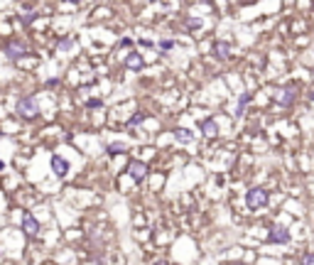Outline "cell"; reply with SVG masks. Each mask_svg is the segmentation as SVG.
Returning a JSON list of instances; mask_svg holds the SVG:
<instances>
[{
  "instance_id": "7a4b0ae2",
  "label": "cell",
  "mask_w": 314,
  "mask_h": 265,
  "mask_svg": "<svg viewBox=\"0 0 314 265\" xmlns=\"http://www.w3.org/2000/svg\"><path fill=\"white\" fill-rule=\"evenodd\" d=\"M268 192L265 189H260V187H255L251 192H246V206L251 209V211H258V209H263V206H268Z\"/></svg>"
},
{
  "instance_id": "44dd1931",
  "label": "cell",
  "mask_w": 314,
  "mask_h": 265,
  "mask_svg": "<svg viewBox=\"0 0 314 265\" xmlns=\"http://www.w3.org/2000/svg\"><path fill=\"white\" fill-rule=\"evenodd\" d=\"M66 2H81V0H66Z\"/></svg>"
},
{
  "instance_id": "8992f818",
  "label": "cell",
  "mask_w": 314,
  "mask_h": 265,
  "mask_svg": "<svg viewBox=\"0 0 314 265\" xmlns=\"http://www.w3.org/2000/svg\"><path fill=\"white\" fill-rule=\"evenodd\" d=\"M49 162H52V172H54L59 179L66 177V172H69V162L64 160L62 155H52V160H49Z\"/></svg>"
},
{
  "instance_id": "277c9868",
  "label": "cell",
  "mask_w": 314,
  "mask_h": 265,
  "mask_svg": "<svg viewBox=\"0 0 314 265\" xmlns=\"http://www.w3.org/2000/svg\"><path fill=\"white\" fill-rule=\"evenodd\" d=\"M22 231H25V236L35 238V236L40 233V221H37L32 214H25V216H22Z\"/></svg>"
},
{
  "instance_id": "7c38bea8",
  "label": "cell",
  "mask_w": 314,
  "mask_h": 265,
  "mask_svg": "<svg viewBox=\"0 0 314 265\" xmlns=\"http://www.w3.org/2000/svg\"><path fill=\"white\" fill-rule=\"evenodd\" d=\"M292 101H295V88H285L282 96H277V103L280 106H290Z\"/></svg>"
},
{
  "instance_id": "30bf717a",
  "label": "cell",
  "mask_w": 314,
  "mask_h": 265,
  "mask_svg": "<svg viewBox=\"0 0 314 265\" xmlns=\"http://www.w3.org/2000/svg\"><path fill=\"white\" fill-rule=\"evenodd\" d=\"M175 137H177V142H182V145H189V142H194V132L191 131H187V128H177L175 131Z\"/></svg>"
},
{
  "instance_id": "d6986e66",
  "label": "cell",
  "mask_w": 314,
  "mask_h": 265,
  "mask_svg": "<svg viewBox=\"0 0 314 265\" xmlns=\"http://www.w3.org/2000/svg\"><path fill=\"white\" fill-rule=\"evenodd\" d=\"M89 108H101V101H98V98H93V101H89Z\"/></svg>"
},
{
  "instance_id": "e0dca14e",
  "label": "cell",
  "mask_w": 314,
  "mask_h": 265,
  "mask_svg": "<svg viewBox=\"0 0 314 265\" xmlns=\"http://www.w3.org/2000/svg\"><path fill=\"white\" fill-rule=\"evenodd\" d=\"M74 47V40H62L59 42V52H66V49H71Z\"/></svg>"
},
{
  "instance_id": "ac0fdd59",
  "label": "cell",
  "mask_w": 314,
  "mask_h": 265,
  "mask_svg": "<svg viewBox=\"0 0 314 265\" xmlns=\"http://www.w3.org/2000/svg\"><path fill=\"white\" fill-rule=\"evenodd\" d=\"M302 265H314V253H312V251L302 256Z\"/></svg>"
},
{
  "instance_id": "52a82bcc",
  "label": "cell",
  "mask_w": 314,
  "mask_h": 265,
  "mask_svg": "<svg viewBox=\"0 0 314 265\" xmlns=\"http://www.w3.org/2000/svg\"><path fill=\"white\" fill-rule=\"evenodd\" d=\"M128 172H130V177H133L135 182H142L145 175H147V167H145V162H130V165H128Z\"/></svg>"
},
{
  "instance_id": "5b68a950",
  "label": "cell",
  "mask_w": 314,
  "mask_h": 265,
  "mask_svg": "<svg viewBox=\"0 0 314 265\" xmlns=\"http://www.w3.org/2000/svg\"><path fill=\"white\" fill-rule=\"evenodd\" d=\"M268 241H270V243H290V231L282 228V226H272Z\"/></svg>"
},
{
  "instance_id": "7402d4cb",
  "label": "cell",
  "mask_w": 314,
  "mask_h": 265,
  "mask_svg": "<svg viewBox=\"0 0 314 265\" xmlns=\"http://www.w3.org/2000/svg\"><path fill=\"white\" fill-rule=\"evenodd\" d=\"M310 98H312V101H314V91H312V93H310Z\"/></svg>"
},
{
  "instance_id": "9a60e30c",
  "label": "cell",
  "mask_w": 314,
  "mask_h": 265,
  "mask_svg": "<svg viewBox=\"0 0 314 265\" xmlns=\"http://www.w3.org/2000/svg\"><path fill=\"white\" fill-rule=\"evenodd\" d=\"M248 98H251L248 93H243V96H241V101H238V108H236V116H243V108H246V103H248Z\"/></svg>"
},
{
  "instance_id": "ffe728a7",
  "label": "cell",
  "mask_w": 314,
  "mask_h": 265,
  "mask_svg": "<svg viewBox=\"0 0 314 265\" xmlns=\"http://www.w3.org/2000/svg\"><path fill=\"white\" fill-rule=\"evenodd\" d=\"M187 25H189V27H196V30H199V27H201V20H189Z\"/></svg>"
},
{
  "instance_id": "3957f363",
  "label": "cell",
  "mask_w": 314,
  "mask_h": 265,
  "mask_svg": "<svg viewBox=\"0 0 314 265\" xmlns=\"http://www.w3.org/2000/svg\"><path fill=\"white\" fill-rule=\"evenodd\" d=\"M25 54H27V44H25V42H17V40L7 42V47H5V57H7V59L17 62V59H22Z\"/></svg>"
},
{
  "instance_id": "5bb4252c",
  "label": "cell",
  "mask_w": 314,
  "mask_h": 265,
  "mask_svg": "<svg viewBox=\"0 0 314 265\" xmlns=\"http://www.w3.org/2000/svg\"><path fill=\"white\" fill-rule=\"evenodd\" d=\"M145 118H147L145 113H137V116H133V118L128 121V128H135V126H140V123H142Z\"/></svg>"
},
{
  "instance_id": "9c48e42d",
  "label": "cell",
  "mask_w": 314,
  "mask_h": 265,
  "mask_svg": "<svg viewBox=\"0 0 314 265\" xmlns=\"http://www.w3.org/2000/svg\"><path fill=\"white\" fill-rule=\"evenodd\" d=\"M142 64H145V62H142V57H140L137 52H130V54L126 57V66H128V69H133V71L142 69Z\"/></svg>"
},
{
  "instance_id": "8fae6325",
  "label": "cell",
  "mask_w": 314,
  "mask_h": 265,
  "mask_svg": "<svg viewBox=\"0 0 314 265\" xmlns=\"http://www.w3.org/2000/svg\"><path fill=\"white\" fill-rule=\"evenodd\" d=\"M214 54H216L219 59H226V57L231 54V44H228V42H214Z\"/></svg>"
},
{
  "instance_id": "6da1fadb",
  "label": "cell",
  "mask_w": 314,
  "mask_h": 265,
  "mask_svg": "<svg viewBox=\"0 0 314 265\" xmlns=\"http://www.w3.org/2000/svg\"><path fill=\"white\" fill-rule=\"evenodd\" d=\"M15 113L22 118V121H35L40 116V106H37V98L35 96H22L15 106Z\"/></svg>"
},
{
  "instance_id": "ba28073f",
  "label": "cell",
  "mask_w": 314,
  "mask_h": 265,
  "mask_svg": "<svg viewBox=\"0 0 314 265\" xmlns=\"http://www.w3.org/2000/svg\"><path fill=\"white\" fill-rule=\"evenodd\" d=\"M201 132H204L206 137H216V132H219V126H216V121H214V118H206V121H201Z\"/></svg>"
},
{
  "instance_id": "2e32d148",
  "label": "cell",
  "mask_w": 314,
  "mask_h": 265,
  "mask_svg": "<svg viewBox=\"0 0 314 265\" xmlns=\"http://www.w3.org/2000/svg\"><path fill=\"white\" fill-rule=\"evenodd\" d=\"M172 47H175V42H172V40H162V42H160V49H162V52H170Z\"/></svg>"
},
{
  "instance_id": "4fadbf2b",
  "label": "cell",
  "mask_w": 314,
  "mask_h": 265,
  "mask_svg": "<svg viewBox=\"0 0 314 265\" xmlns=\"http://www.w3.org/2000/svg\"><path fill=\"white\" fill-rule=\"evenodd\" d=\"M126 142H111L108 145V155H121V152H126Z\"/></svg>"
}]
</instances>
